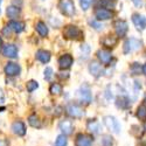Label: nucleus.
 <instances>
[{
	"label": "nucleus",
	"mask_w": 146,
	"mask_h": 146,
	"mask_svg": "<svg viewBox=\"0 0 146 146\" xmlns=\"http://www.w3.org/2000/svg\"><path fill=\"white\" fill-rule=\"evenodd\" d=\"M141 46H143L141 40H138L136 38H130L124 42L123 53L124 54H129V53H131L133 50H137V49H139V48H141Z\"/></svg>",
	"instance_id": "1"
},
{
	"label": "nucleus",
	"mask_w": 146,
	"mask_h": 146,
	"mask_svg": "<svg viewBox=\"0 0 146 146\" xmlns=\"http://www.w3.org/2000/svg\"><path fill=\"white\" fill-rule=\"evenodd\" d=\"M58 7L60 11L62 12V14L67 17H72L75 14V5L71 0H61Z\"/></svg>",
	"instance_id": "2"
},
{
	"label": "nucleus",
	"mask_w": 146,
	"mask_h": 146,
	"mask_svg": "<svg viewBox=\"0 0 146 146\" xmlns=\"http://www.w3.org/2000/svg\"><path fill=\"white\" fill-rule=\"evenodd\" d=\"M63 35L69 40H78L80 36L82 35V32L77 26L68 25V26H66V28L63 31Z\"/></svg>",
	"instance_id": "3"
},
{
	"label": "nucleus",
	"mask_w": 146,
	"mask_h": 146,
	"mask_svg": "<svg viewBox=\"0 0 146 146\" xmlns=\"http://www.w3.org/2000/svg\"><path fill=\"white\" fill-rule=\"evenodd\" d=\"M103 121H104L105 126L110 130L111 132L116 133V135L120 132V124H119V121L115 117H112V116H105L103 118Z\"/></svg>",
	"instance_id": "4"
},
{
	"label": "nucleus",
	"mask_w": 146,
	"mask_h": 146,
	"mask_svg": "<svg viewBox=\"0 0 146 146\" xmlns=\"http://www.w3.org/2000/svg\"><path fill=\"white\" fill-rule=\"evenodd\" d=\"M66 110H67V113L72 117V118H82L84 116V111H83V109L77 105V104H74V103H70L67 105L66 108Z\"/></svg>",
	"instance_id": "5"
},
{
	"label": "nucleus",
	"mask_w": 146,
	"mask_h": 146,
	"mask_svg": "<svg viewBox=\"0 0 146 146\" xmlns=\"http://www.w3.org/2000/svg\"><path fill=\"white\" fill-rule=\"evenodd\" d=\"M94 139L89 135H84V133H78L75 139L76 146H92Z\"/></svg>",
	"instance_id": "6"
},
{
	"label": "nucleus",
	"mask_w": 146,
	"mask_h": 146,
	"mask_svg": "<svg viewBox=\"0 0 146 146\" xmlns=\"http://www.w3.org/2000/svg\"><path fill=\"white\" fill-rule=\"evenodd\" d=\"M4 71H5V74L7 76L13 77V76H18L20 74L21 68H20L19 64H17L14 62H8V63H6V66L4 68Z\"/></svg>",
	"instance_id": "7"
},
{
	"label": "nucleus",
	"mask_w": 146,
	"mask_h": 146,
	"mask_svg": "<svg viewBox=\"0 0 146 146\" xmlns=\"http://www.w3.org/2000/svg\"><path fill=\"white\" fill-rule=\"evenodd\" d=\"M129 31V26H127V22L124 20H117L115 22V32L116 34L119 36V38H123V36L126 35Z\"/></svg>",
	"instance_id": "8"
},
{
	"label": "nucleus",
	"mask_w": 146,
	"mask_h": 146,
	"mask_svg": "<svg viewBox=\"0 0 146 146\" xmlns=\"http://www.w3.org/2000/svg\"><path fill=\"white\" fill-rule=\"evenodd\" d=\"M78 94H80V98H81V101H83L84 103H87V104L91 103V101H92V95H91V90H90V88L87 86V84H83V86L81 87Z\"/></svg>",
	"instance_id": "9"
},
{
	"label": "nucleus",
	"mask_w": 146,
	"mask_h": 146,
	"mask_svg": "<svg viewBox=\"0 0 146 146\" xmlns=\"http://www.w3.org/2000/svg\"><path fill=\"white\" fill-rule=\"evenodd\" d=\"M3 54L8 58H15L18 57V48L13 43H7L3 48Z\"/></svg>",
	"instance_id": "10"
},
{
	"label": "nucleus",
	"mask_w": 146,
	"mask_h": 146,
	"mask_svg": "<svg viewBox=\"0 0 146 146\" xmlns=\"http://www.w3.org/2000/svg\"><path fill=\"white\" fill-rule=\"evenodd\" d=\"M58 129L62 131V133L64 136H69L71 135L72 130H74V125H72V121L69 120V119H63L60 121L58 124Z\"/></svg>",
	"instance_id": "11"
},
{
	"label": "nucleus",
	"mask_w": 146,
	"mask_h": 146,
	"mask_svg": "<svg viewBox=\"0 0 146 146\" xmlns=\"http://www.w3.org/2000/svg\"><path fill=\"white\" fill-rule=\"evenodd\" d=\"M95 18L97 21H104L112 18V12L105 8H97L95 12Z\"/></svg>",
	"instance_id": "12"
},
{
	"label": "nucleus",
	"mask_w": 146,
	"mask_h": 146,
	"mask_svg": "<svg viewBox=\"0 0 146 146\" xmlns=\"http://www.w3.org/2000/svg\"><path fill=\"white\" fill-rule=\"evenodd\" d=\"M132 22L138 31H144L146 28V17H143L138 13H135L132 15Z\"/></svg>",
	"instance_id": "13"
},
{
	"label": "nucleus",
	"mask_w": 146,
	"mask_h": 146,
	"mask_svg": "<svg viewBox=\"0 0 146 146\" xmlns=\"http://www.w3.org/2000/svg\"><path fill=\"white\" fill-rule=\"evenodd\" d=\"M72 63H74V58L70 54H64L58 58V66L61 69H69Z\"/></svg>",
	"instance_id": "14"
},
{
	"label": "nucleus",
	"mask_w": 146,
	"mask_h": 146,
	"mask_svg": "<svg viewBox=\"0 0 146 146\" xmlns=\"http://www.w3.org/2000/svg\"><path fill=\"white\" fill-rule=\"evenodd\" d=\"M89 71H90V74L95 77H101L105 72L104 69L102 68V66L98 62H96V61H92V62L89 64Z\"/></svg>",
	"instance_id": "15"
},
{
	"label": "nucleus",
	"mask_w": 146,
	"mask_h": 146,
	"mask_svg": "<svg viewBox=\"0 0 146 146\" xmlns=\"http://www.w3.org/2000/svg\"><path fill=\"white\" fill-rule=\"evenodd\" d=\"M97 57H98V60L103 64H110L111 60H112L111 53L109 50H106V49H100L98 52H97Z\"/></svg>",
	"instance_id": "16"
},
{
	"label": "nucleus",
	"mask_w": 146,
	"mask_h": 146,
	"mask_svg": "<svg viewBox=\"0 0 146 146\" xmlns=\"http://www.w3.org/2000/svg\"><path fill=\"white\" fill-rule=\"evenodd\" d=\"M12 131H13V133H15L17 136L22 137V136L26 135V126H25V124H23L22 121L17 120V121H14V123L12 124Z\"/></svg>",
	"instance_id": "17"
},
{
	"label": "nucleus",
	"mask_w": 146,
	"mask_h": 146,
	"mask_svg": "<svg viewBox=\"0 0 146 146\" xmlns=\"http://www.w3.org/2000/svg\"><path fill=\"white\" fill-rule=\"evenodd\" d=\"M36 58H38L41 63H48L50 61V57H52V54L48 52V50H44V49H39L35 54Z\"/></svg>",
	"instance_id": "18"
},
{
	"label": "nucleus",
	"mask_w": 146,
	"mask_h": 146,
	"mask_svg": "<svg viewBox=\"0 0 146 146\" xmlns=\"http://www.w3.org/2000/svg\"><path fill=\"white\" fill-rule=\"evenodd\" d=\"M20 13H21L20 7L14 6V5L8 6V7H7V9H6V14H7V17H8L12 21H13L14 19H17V18L20 15Z\"/></svg>",
	"instance_id": "19"
},
{
	"label": "nucleus",
	"mask_w": 146,
	"mask_h": 146,
	"mask_svg": "<svg viewBox=\"0 0 146 146\" xmlns=\"http://www.w3.org/2000/svg\"><path fill=\"white\" fill-rule=\"evenodd\" d=\"M116 105H117V108H119V109L126 110V109L130 108V105H131V104H130L129 97H127V96H124V95L118 96L117 100H116Z\"/></svg>",
	"instance_id": "20"
},
{
	"label": "nucleus",
	"mask_w": 146,
	"mask_h": 146,
	"mask_svg": "<svg viewBox=\"0 0 146 146\" xmlns=\"http://www.w3.org/2000/svg\"><path fill=\"white\" fill-rule=\"evenodd\" d=\"M87 127L92 133H100L101 130H102V126L100 124V121H97L96 119H90L88 121V124H87Z\"/></svg>",
	"instance_id": "21"
},
{
	"label": "nucleus",
	"mask_w": 146,
	"mask_h": 146,
	"mask_svg": "<svg viewBox=\"0 0 146 146\" xmlns=\"http://www.w3.org/2000/svg\"><path fill=\"white\" fill-rule=\"evenodd\" d=\"M7 26L11 28V31H13L15 33H21L23 29H25V23L21 22V21H14L13 20V21H11Z\"/></svg>",
	"instance_id": "22"
},
{
	"label": "nucleus",
	"mask_w": 146,
	"mask_h": 146,
	"mask_svg": "<svg viewBox=\"0 0 146 146\" xmlns=\"http://www.w3.org/2000/svg\"><path fill=\"white\" fill-rule=\"evenodd\" d=\"M35 28H36V32H38L40 34V36H42V38H46V36L48 35V27H47V25L43 21H38L36 22Z\"/></svg>",
	"instance_id": "23"
},
{
	"label": "nucleus",
	"mask_w": 146,
	"mask_h": 146,
	"mask_svg": "<svg viewBox=\"0 0 146 146\" xmlns=\"http://www.w3.org/2000/svg\"><path fill=\"white\" fill-rule=\"evenodd\" d=\"M28 123L32 127H35V129H40L42 126L41 124V120L39 119V117L36 116V115H31L28 117Z\"/></svg>",
	"instance_id": "24"
},
{
	"label": "nucleus",
	"mask_w": 146,
	"mask_h": 146,
	"mask_svg": "<svg viewBox=\"0 0 146 146\" xmlns=\"http://www.w3.org/2000/svg\"><path fill=\"white\" fill-rule=\"evenodd\" d=\"M100 5L102 6V8H105V9H109L110 8H115L116 6V0H100Z\"/></svg>",
	"instance_id": "25"
},
{
	"label": "nucleus",
	"mask_w": 146,
	"mask_h": 146,
	"mask_svg": "<svg viewBox=\"0 0 146 146\" xmlns=\"http://www.w3.org/2000/svg\"><path fill=\"white\" fill-rule=\"evenodd\" d=\"M136 115L140 120H146V104H141L140 106H138Z\"/></svg>",
	"instance_id": "26"
},
{
	"label": "nucleus",
	"mask_w": 146,
	"mask_h": 146,
	"mask_svg": "<svg viewBox=\"0 0 146 146\" xmlns=\"http://www.w3.org/2000/svg\"><path fill=\"white\" fill-rule=\"evenodd\" d=\"M102 42L106 47H113L117 43V39L115 38V36H112V35H108V36H105Z\"/></svg>",
	"instance_id": "27"
},
{
	"label": "nucleus",
	"mask_w": 146,
	"mask_h": 146,
	"mask_svg": "<svg viewBox=\"0 0 146 146\" xmlns=\"http://www.w3.org/2000/svg\"><path fill=\"white\" fill-rule=\"evenodd\" d=\"M26 88H27V91L28 92H33L34 90H36V89L39 88V83L36 82V81H34V80H31V81L27 82Z\"/></svg>",
	"instance_id": "28"
},
{
	"label": "nucleus",
	"mask_w": 146,
	"mask_h": 146,
	"mask_svg": "<svg viewBox=\"0 0 146 146\" xmlns=\"http://www.w3.org/2000/svg\"><path fill=\"white\" fill-rule=\"evenodd\" d=\"M49 91L52 95H60L62 92V87H61L58 83H53L49 88Z\"/></svg>",
	"instance_id": "29"
},
{
	"label": "nucleus",
	"mask_w": 146,
	"mask_h": 146,
	"mask_svg": "<svg viewBox=\"0 0 146 146\" xmlns=\"http://www.w3.org/2000/svg\"><path fill=\"white\" fill-rule=\"evenodd\" d=\"M143 70V68L140 67V64L138 62H135V63H132L131 67H130V71H131V74L132 75H138L140 74V71Z\"/></svg>",
	"instance_id": "30"
},
{
	"label": "nucleus",
	"mask_w": 146,
	"mask_h": 146,
	"mask_svg": "<svg viewBox=\"0 0 146 146\" xmlns=\"http://www.w3.org/2000/svg\"><path fill=\"white\" fill-rule=\"evenodd\" d=\"M67 143H68L67 137H66L64 135H60V136H57V138H56L55 146H67Z\"/></svg>",
	"instance_id": "31"
},
{
	"label": "nucleus",
	"mask_w": 146,
	"mask_h": 146,
	"mask_svg": "<svg viewBox=\"0 0 146 146\" xmlns=\"http://www.w3.org/2000/svg\"><path fill=\"white\" fill-rule=\"evenodd\" d=\"M101 144L102 146H112L113 145V140H112V137L111 136H103L102 137V140H101Z\"/></svg>",
	"instance_id": "32"
},
{
	"label": "nucleus",
	"mask_w": 146,
	"mask_h": 146,
	"mask_svg": "<svg viewBox=\"0 0 146 146\" xmlns=\"http://www.w3.org/2000/svg\"><path fill=\"white\" fill-rule=\"evenodd\" d=\"M92 3H94V0H80V5L83 11H88Z\"/></svg>",
	"instance_id": "33"
},
{
	"label": "nucleus",
	"mask_w": 146,
	"mask_h": 146,
	"mask_svg": "<svg viewBox=\"0 0 146 146\" xmlns=\"http://www.w3.org/2000/svg\"><path fill=\"white\" fill-rule=\"evenodd\" d=\"M43 77H44V80L46 81H50L52 80V77H53V74H54V71H53V69L50 68V67H47L46 69H44V71H43Z\"/></svg>",
	"instance_id": "34"
},
{
	"label": "nucleus",
	"mask_w": 146,
	"mask_h": 146,
	"mask_svg": "<svg viewBox=\"0 0 146 146\" xmlns=\"http://www.w3.org/2000/svg\"><path fill=\"white\" fill-rule=\"evenodd\" d=\"M89 25H90L92 28H95L96 31H101V29L103 28L102 23H100L98 21H96V20H89Z\"/></svg>",
	"instance_id": "35"
},
{
	"label": "nucleus",
	"mask_w": 146,
	"mask_h": 146,
	"mask_svg": "<svg viewBox=\"0 0 146 146\" xmlns=\"http://www.w3.org/2000/svg\"><path fill=\"white\" fill-rule=\"evenodd\" d=\"M132 3L135 4L136 7H143V5H144L143 0H132Z\"/></svg>",
	"instance_id": "36"
},
{
	"label": "nucleus",
	"mask_w": 146,
	"mask_h": 146,
	"mask_svg": "<svg viewBox=\"0 0 146 146\" xmlns=\"http://www.w3.org/2000/svg\"><path fill=\"white\" fill-rule=\"evenodd\" d=\"M0 146H9L8 140H6V139H0Z\"/></svg>",
	"instance_id": "37"
},
{
	"label": "nucleus",
	"mask_w": 146,
	"mask_h": 146,
	"mask_svg": "<svg viewBox=\"0 0 146 146\" xmlns=\"http://www.w3.org/2000/svg\"><path fill=\"white\" fill-rule=\"evenodd\" d=\"M4 101H5L4 92H3V90H1V89H0V104H1V103H4Z\"/></svg>",
	"instance_id": "38"
},
{
	"label": "nucleus",
	"mask_w": 146,
	"mask_h": 146,
	"mask_svg": "<svg viewBox=\"0 0 146 146\" xmlns=\"http://www.w3.org/2000/svg\"><path fill=\"white\" fill-rule=\"evenodd\" d=\"M143 72L146 75V64H144V66H143Z\"/></svg>",
	"instance_id": "39"
},
{
	"label": "nucleus",
	"mask_w": 146,
	"mask_h": 146,
	"mask_svg": "<svg viewBox=\"0 0 146 146\" xmlns=\"http://www.w3.org/2000/svg\"><path fill=\"white\" fill-rule=\"evenodd\" d=\"M1 47H3V39H1V36H0V50H1Z\"/></svg>",
	"instance_id": "40"
},
{
	"label": "nucleus",
	"mask_w": 146,
	"mask_h": 146,
	"mask_svg": "<svg viewBox=\"0 0 146 146\" xmlns=\"http://www.w3.org/2000/svg\"><path fill=\"white\" fill-rule=\"evenodd\" d=\"M1 3H3V0H0V13H1Z\"/></svg>",
	"instance_id": "41"
},
{
	"label": "nucleus",
	"mask_w": 146,
	"mask_h": 146,
	"mask_svg": "<svg viewBox=\"0 0 146 146\" xmlns=\"http://www.w3.org/2000/svg\"><path fill=\"white\" fill-rule=\"evenodd\" d=\"M5 108H0V112H3V110H4Z\"/></svg>",
	"instance_id": "42"
},
{
	"label": "nucleus",
	"mask_w": 146,
	"mask_h": 146,
	"mask_svg": "<svg viewBox=\"0 0 146 146\" xmlns=\"http://www.w3.org/2000/svg\"><path fill=\"white\" fill-rule=\"evenodd\" d=\"M144 129H145V131H146V123H145V125H144Z\"/></svg>",
	"instance_id": "43"
}]
</instances>
